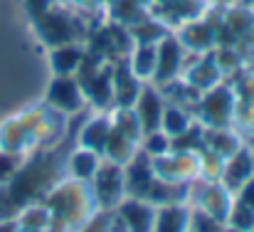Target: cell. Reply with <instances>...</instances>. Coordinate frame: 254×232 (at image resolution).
<instances>
[{
  "instance_id": "6da1fadb",
  "label": "cell",
  "mask_w": 254,
  "mask_h": 232,
  "mask_svg": "<svg viewBox=\"0 0 254 232\" xmlns=\"http://www.w3.org/2000/svg\"><path fill=\"white\" fill-rule=\"evenodd\" d=\"M62 173H64V165L60 163L57 154L32 151V154L25 155L15 178L5 185V193L15 208H22L27 203L42 200L45 193L62 178Z\"/></svg>"
},
{
  "instance_id": "7a4b0ae2",
  "label": "cell",
  "mask_w": 254,
  "mask_h": 232,
  "mask_svg": "<svg viewBox=\"0 0 254 232\" xmlns=\"http://www.w3.org/2000/svg\"><path fill=\"white\" fill-rule=\"evenodd\" d=\"M52 213V232H77L96 210L89 183L74 178H60L42 198Z\"/></svg>"
},
{
  "instance_id": "3957f363",
  "label": "cell",
  "mask_w": 254,
  "mask_h": 232,
  "mask_svg": "<svg viewBox=\"0 0 254 232\" xmlns=\"http://www.w3.org/2000/svg\"><path fill=\"white\" fill-rule=\"evenodd\" d=\"M30 22H32L37 40L47 50L60 47V45H69V42H86V35L91 30L79 20L74 7L62 5V2H55L50 10H45L42 15H37Z\"/></svg>"
},
{
  "instance_id": "277c9868",
  "label": "cell",
  "mask_w": 254,
  "mask_h": 232,
  "mask_svg": "<svg viewBox=\"0 0 254 232\" xmlns=\"http://www.w3.org/2000/svg\"><path fill=\"white\" fill-rule=\"evenodd\" d=\"M235 104H237V94H235L232 84H227L222 79L220 84H215L212 89H207L197 96L195 119L202 126H232Z\"/></svg>"
},
{
  "instance_id": "5b68a950",
  "label": "cell",
  "mask_w": 254,
  "mask_h": 232,
  "mask_svg": "<svg viewBox=\"0 0 254 232\" xmlns=\"http://www.w3.org/2000/svg\"><path fill=\"white\" fill-rule=\"evenodd\" d=\"M84 45L89 50H94L96 55H101L109 65H114V62L128 60V55H131L136 42H133V37H131L126 25H119V22L109 20V22L94 25L89 30Z\"/></svg>"
},
{
  "instance_id": "8992f818",
  "label": "cell",
  "mask_w": 254,
  "mask_h": 232,
  "mask_svg": "<svg viewBox=\"0 0 254 232\" xmlns=\"http://www.w3.org/2000/svg\"><path fill=\"white\" fill-rule=\"evenodd\" d=\"M94 203L99 210H114L124 198H126V183H124V165L111 163V160H101L99 170L94 173V178L89 180Z\"/></svg>"
},
{
  "instance_id": "52a82bcc",
  "label": "cell",
  "mask_w": 254,
  "mask_h": 232,
  "mask_svg": "<svg viewBox=\"0 0 254 232\" xmlns=\"http://www.w3.org/2000/svg\"><path fill=\"white\" fill-rule=\"evenodd\" d=\"M45 104L55 114H60V116L79 114L86 106V99H84V91H82L79 79L52 75L50 84H47V91H45Z\"/></svg>"
},
{
  "instance_id": "ba28073f",
  "label": "cell",
  "mask_w": 254,
  "mask_h": 232,
  "mask_svg": "<svg viewBox=\"0 0 254 232\" xmlns=\"http://www.w3.org/2000/svg\"><path fill=\"white\" fill-rule=\"evenodd\" d=\"M151 160H153V173L161 180L192 183L200 178V154L195 151H170Z\"/></svg>"
},
{
  "instance_id": "9c48e42d",
  "label": "cell",
  "mask_w": 254,
  "mask_h": 232,
  "mask_svg": "<svg viewBox=\"0 0 254 232\" xmlns=\"http://www.w3.org/2000/svg\"><path fill=\"white\" fill-rule=\"evenodd\" d=\"M235 203V195L220 183V180H202L197 185L190 183V193H188V205H197L205 213L215 215L217 220H227L230 208Z\"/></svg>"
},
{
  "instance_id": "30bf717a",
  "label": "cell",
  "mask_w": 254,
  "mask_h": 232,
  "mask_svg": "<svg viewBox=\"0 0 254 232\" xmlns=\"http://www.w3.org/2000/svg\"><path fill=\"white\" fill-rule=\"evenodd\" d=\"M185 55L188 50L183 47V42L178 40L175 32H168L158 45H156V75L153 81L156 86H163L173 79H178L185 70Z\"/></svg>"
},
{
  "instance_id": "8fae6325",
  "label": "cell",
  "mask_w": 254,
  "mask_h": 232,
  "mask_svg": "<svg viewBox=\"0 0 254 232\" xmlns=\"http://www.w3.org/2000/svg\"><path fill=\"white\" fill-rule=\"evenodd\" d=\"M180 79L185 84H190L197 94H202V91L212 89L215 84H220L225 77H222V72H220L212 52H205V55L188 52L185 55V70H183Z\"/></svg>"
},
{
  "instance_id": "7c38bea8",
  "label": "cell",
  "mask_w": 254,
  "mask_h": 232,
  "mask_svg": "<svg viewBox=\"0 0 254 232\" xmlns=\"http://www.w3.org/2000/svg\"><path fill=\"white\" fill-rule=\"evenodd\" d=\"M114 213L124 223L126 232H153V220H156V205H151L146 198H133L126 195Z\"/></svg>"
},
{
  "instance_id": "4fadbf2b",
  "label": "cell",
  "mask_w": 254,
  "mask_h": 232,
  "mask_svg": "<svg viewBox=\"0 0 254 232\" xmlns=\"http://www.w3.org/2000/svg\"><path fill=\"white\" fill-rule=\"evenodd\" d=\"M163 109H166L163 91L156 84L146 81L143 89H141V94H138V99H136V104H133V111H136V116H138V121L143 126V134H151V131L161 129Z\"/></svg>"
},
{
  "instance_id": "5bb4252c",
  "label": "cell",
  "mask_w": 254,
  "mask_h": 232,
  "mask_svg": "<svg viewBox=\"0 0 254 232\" xmlns=\"http://www.w3.org/2000/svg\"><path fill=\"white\" fill-rule=\"evenodd\" d=\"M178 40L183 42V47L188 52H195V55H205V52H212L217 47V40H215V30L202 20V17H190L185 20L178 30H175Z\"/></svg>"
},
{
  "instance_id": "9a60e30c",
  "label": "cell",
  "mask_w": 254,
  "mask_h": 232,
  "mask_svg": "<svg viewBox=\"0 0 254 232\" xmlns=\"http://www.w3.org/2000/svg\"><path fill=\"white\" fill-rule=\"evenodd\" d=\"M146 81L133 75L128 62H114L111 65V89H114V106H133ZM111 106V109H114Z\"/></svg>"
},
{
  "instance_id": "2e32d148",
  "label": "cell",
  "mask_w": 254,
  "mask_h": 232,
  "mask_svg": "<svg viewBox=\"0 0 254 232\" xmlns=\"http://www.w3.org/2000/svg\"><path fill=\"white\" fill-rule=\"evenodd\" d=\"M156 180L153 173V160L138 149V154L133 155L126 165H124V183H126V195L133 198H146L151 183Z\"/></svg>"
},
{
  "instance_id": "e0dca14e",
  "label": "cell",
  "mask_w": 254,
  "mask_h": 232,
  "mask_svg": "<svg viewBox=\"0 0 254 232\" xmlns=\"http://www.w3.org/2000/svg\"><path fill=\"white\" fill-rule=\"evenodd\" d=\"M254 175V158L252 151L247 146H242L237 154H232L230 158H225V165H222V175H220V183L232 193L237 195L240 188Z\"/></svg>"
},
{
  "instance_id": "ac0fdd59",
  "label": "cell",
  "mask_w": 254,
  "mask_h": 232,
  "mask_svg": "<svg viewBox=\"0 0 254 232\" xmlns=\"http://www.w3.org/2000/svg\"><path fill=\"white\" fill-rule=\"evenodd\" d=\"M0 149L22 155L32 154L37 149V144H35L30 129L25 126V121L20 119V114H12L0 124Z\"/></svg>"
},
{
  "instance_id": "d6986e66",
  "label": "cell",
  "mask_w": 254,
  "mask_h": 232,
  "mask_svg": "<svg viewBox=\"0 0 254 232\" xmlns=\"http://www.w3.org/2000/svg\"><path fill=\"white\" fill-rule=\"evenodd\" d=\"M86 55V45L84 42H69V45H60L50 50V70L52 75L60 77H74L84 62Z\"/></svg>"
},
{
  "instance_id": "ffe728a7",
  "label": "cell",
  "mask_w": 254,
  "mask_h": 232,
  "mask_svg": "<svg viewBox=\"0 0 254 232\" xmlns=\"http://www.w3.org/2000/svg\"><path fill=\"white\" fill-rule=\"evenodd\" d=\"M202 144L222 158H230L245 146L235 126H202Z\"/></svg>"
},
{
  "instance_id": "44dd1931",
  "label": "cell",
  "mask_w": 254,
  "mask_h": 232,
  "mask_svg": "<svg viewBox=\"0 0 254 232\" xmlns=\"http://www.w3.org/2000/svg\"><path fill=\"white\" fill-rule=\"evenodd\" d=\"M190 230V205L168 203L156 208L153 232H188Z\"/></svg>"
},
{
  "instance_id": "7402d4cb",
  "label": "cell",
  "mask_w": 254,
  "mask_h": 232,
  "mask_svg": "<svg viewBox=\"0 0 254 232\" xmlns=\"http://www.w3.org/2000/svg\"><path fill=\"white\" fill-rule=\"evenodd\" d=\"M222 25L232 32V37H235L240 45H247L250 37H252V32H254V7L240 5V2L225 7Z\"/></svg>"
},
{
  "instance_id": "603a6c76",
  "label": "cell",
  "mask_w": 254,
  "mask_h": 232,
  "mask_svg": "<svg viewBox=\"0 0 254 232\" xmlns=\"http://www.w3.org/2000/svg\"><path fill=\"white\" fill-rule=\"evenodd\" d=\"M109 134H111V119H109V111H101V114L91 116L82 126V131H79V146L94 151V154H104V146H106Z\"/></svg>"
},
{
  "instance_id": "cb8c5ba5",
  "label": "cell",
  "mask_w": 254,
  "mask_h": 232,
  "mask_svg": "<svg viewBox=\"0 0 254 232\" xmlns=\"http://www.w3.org/2000/svg\"><path fill=\"white\" fill-rule=\"evenodd\" d=\"M101 154H94V151H89V149H77V151H72V154L67 155V163H64V173L69 175V178H74V180H82V183H89L91 178H94V173L99 170V165H101Z\"/></svg>"
},
{
  "instance_id": "d4e9b609",
  "label": "cell",
  "mask_w": 254,
  "mask_h": 232,
  "mask_svg": "<svg viewBox=\"0 0 254 232\" xmlns=\"http://www.w3.org/2000/svg\"><path fill=\"white\" fill-rule=\"evenodd\" d=\"M188 193H190V183H170L156 178L146 193V200L156 208L168 203H188Z\"/></svg>"
},
{
  "instance_id": "484cf974",
  "label": "cell",
  "mask_w": 254,
  "mask_h": 232,
  "mask_svg": "<svg viewBox=\"0 0 254 232\" xmlns=\"http://www.w3.org/2000/svg\"><path fill=\"white\" fill-rule=\"evenodd\" d=\"M138 149H141L138 141L124 136L121 131H116V129L111 126V134H109V139H106V146H104L101 158H106V160H111V163H119V165H126L133 155L138 154Z\"/></svg>"
},
{
  "instance_id": "4316f807",
  "label": "cell",
  "mask_w": 254,
  "mask_h": 232,
  "mask_svg": "<svg viewBox=\"0 0 254 232\" xmlns=\"http://www.w3.org/2000/svg\"><path fill=\"white\" fill-rule=\"evenodd\" d=\"M15 220L22 230H50L52 232V213L42 200L27 203L22 208H17Z\"/></svg>"
},
{
  "instance_id": "83f0119b",
  "label": "cell",
  "mask_w": 254,
  "mask_h": 232,
  "mask_svg": "<svg viewBox=\"0 0 254 232\" xmlns=\"http://www.w3.org/2000/svg\"><path fill=\"white\" fill-rule=\"evenodd\" d=\"M128 32H131V37H133L136 45H158L170 30L158 20V17H153V15L148 12V15L141 17L138 22L128 25Z\"/></svg>"
},
{
  "instance_id": "f1b7e54d",
  "label": "cell",
  "mask_w": 254,
  "mask_h": 232,
  "mask_svg": "<svg viewBox=\"0 0 254 232\" xmlns=\"http://www.w3.org/2000/svg\"><path fill=\"white\" fill-rule=\"evenodd\" d=\"M126 62L141 81H153V75H156V45H133Z\"/></svg>"
},
{
  "instance_id": "f546056e",
  "label": "cell",
  "mask_w": 254,
  "mask_h": 232,
  "mask_svg": "<svg viewBox=\"0 0 254 232\" xmlns=\"http://www.w3.org/2000/svg\"><path fill=\"white\" fill-rule=\"evenodd\" d=\"M192 114L188 106H180V104H173V101H166V109H163V119H161V129L168 134L170 139L185 134L190 126H192Z\"/></svg>"
},
{
  "instance_id": "4dcf8cb0",
  "label": "cell",
  "mask_w": 254,
  "mask_h": 232,
  "mask_svg": "<svg viewBox=\"0 0 254 232\" xmlns=\"http://www.w3.org/2000/svg\"><path fill=\"white\" fill-rule=\"evenodd\" d=\"M109 119H111V126L116 131H121L124 136H128V139H133V141L141 144L143 126H141L133 106H114V109H109Z\"/></svg>"
},
{
  "instance_id": "1f68e13d",
  "label": "cell",
  "mask_w": 254,
  "mask_h": 232,
  "mask_svg": "<svg viewBox=\"0 0 254 232\" xmlns=\"http://www.w3.org/2000/svg\"><path fill=\"white\" fill-rule=\"evenodd\" d=\"M106 12H109V20L128 27V25L138 22L141 17H146L148 15V7L138 5L136 0H109L106 2Z\"/></svg>"
},
{
  "instance_id": "d6a6232c",
  "label": "cell",
  "mask_w": 254,
  "mask_h": 232,
  "mask_svg": "<svg viewBox=\"0 0 254 232\" xmlns=\"http://www.w3.org/2000/svg\"><path fill=\"white\" fill-rule=\"evenodd\" d=\"M212 57H215V62H217V67H220L225 79L237 75L245 67V57L240 52V45H217L212 50Z\"/></svg>"
},
{
  "instance_id": "836d02e7",
  "label": "cell",
  "mask_w": 254,
  "mask_h": 232,
  "mask_svg": "<svg viewBox=\"0 0 254 232\" xmlns=\"http://www.w3.org/2000/svg\"><path fill=\"white\" fill-rule=\"evenodd\" d=\"M225 225L232 228V230H240V232H252L254 210L250 205H245V203H240V200L235 198V203H232V208H230V215H227Z\"/></svg>"
},
{
  "instance_id": "e575fe53",
  "label": "cell",
  "mask_w": 254,
  "mask_h": 232,
  "mask_svg": "<svg viewBox=\"0 0 254 232\" xmlns=\"http://www.w3.org/2000/svg\"><path fill=\"white\" fill-rule=\"evenodd\" d=\"M141 151L148 158H158V155L170 154V136L163 129H156L151 134H143L141 139Z\"/></svg>"
},
{
  "instance_id": "d590c367",
  "label": "cell",
  "mask_w": 254,
  "mask_h": 232,
  "mask_svg": "<svg viewBox=\"0 0 254 232\" xmlns=\"http://www.w3.org/2000/svg\"><path fill=\"white\" fill-rule=\"evenodd\" d=\"M225 223L217 220L215 215L205 213L197 205H190V232H222Z\"/></svg>"
},
{
  "instance_id": "8d00e7d4",
  "label": "cell",
  "mask_w": 254,
  "mask_h": 232,
  "mask_svg": "<svg viewBox=\"0 0 254 232\" xmlns=\"http://www.w3.org/2000/svg\"><path fill=\"white\" fill-rule=\"evenodd\" d=\"M232 126L245 129V131H254V94L252 96H237Z\"/></svg>"
},
{
  "instance_id": "74e56055",
  "label": "cell",
  "mask_w": 254,
  "mask_h": 232,
  "mask_svg": "<svg viewBox=\"0 0 254 232\" xmlns=\"http://www.w3.org/2000/svg\"><path fill=\"white\" fill-rule=\"evenodd\" d=\"M222 165H225V158L217 155L210 149H202L200 151V178L202 180H220L222 175Z\"/></svg>"
},
{
  "instance_id": "f35d334b",
  "label": "cell",
  "mask_w": 254,
  "mask_h": 232,
  "mask_svg": "<svg viewBox=\"0 0 254 232\" xmlns=\"http://www.w3.org/2000/svg\"><path fill=\"white\" fill-rule=\"evenodd\" d=\"M22 160H25L22 154H10V151L0 149V188H5L15 178V173L20 170Z\"/></svg>"
},
{
  "instance_id": "ab89813d",
  "label": "cell",
  "mask_w": 254,
  "mask_h": 232,
  "mask_svg": "<svg viewBox=\"0 0 254 232\" xmlns=\"http://www.w3.org/2000/svg\"><path fill=\"white\" fill-rule=\"evenodd\" d=\"M111 218H114V210H99L96 208L77 232H111Z\"/></svg>"
},
{
  "instance_id": "60d3db41",
  "label": "cell",
  "mask_w": 254,
  "mask_h": 232,
  "mask_svg": "<svg viewBox=\"0 0 254 232\" xmlns=\"http://www.w3.org/2000/svg\"><path fill=\"white\" fill-rule=\"evenodd\" d=\"M55 2H57V0H22L25 12H27V17H30V20H35L37 15H42L45 10H50Z\"/></svg>"
},
{
  "instance_id": "b9f144b4",
  "label": "cell",
  "mask_w": 254,
  "mask_h": 232,
  "mask_svg": "<svg viewBox=\"0 0 254 232\" xmlns=\"http://www.w3.org/2000/svg\"><path fill=\"white\" fill-rule=\"evenodd\" d=\"M235 198H237L240 203L250 205V208L254 210V175L250 178V180H247V183H245V185H242V188H240V193H237Z\"/></svg>"
},
{
  "instance_id": "7bdbcfd3",
  "label": "cell",
  "mask_w": 254,
  "mask_h": 232,
  "mask_svg": "<svg viewBox=\"0 0 254 232\" xmlns=\"http://www.w3.org/2000/svg\"><path fill=\"white\" fill-rule=\"evenodd\" d=\"M15 213H17V208L10 203L5 188H0V220H2V218H10V215H15Z\"/></svg>"
},
{
  "instance_id": "ee69618b",
  "label": "cell",
  "mask_w": 254,
  "mask_h": 232,
  "mask_svg": "<svg viewBox=\"0 0 254 232\" xmlns=\"http://www.w3.org/2000/svg\"><path fill=\"white\" fill-rule=\"evenodd\" d=\"M17 230H20V225H17L15 215H10V218H2V220H0V232H17Z\"/></svg>"
},
{
  "instance_id": "f6af8a7d",
  "label": "cell",
  "mask_w": 254,
  "mask_h": 232,
  "mask_svg": "<svg viewBox=\"0 0 254 232\" xmlns=\"http://www.w3.org/2000/svg\"><path fill=\"white\" fill-rule=\"evenodd\" d=\"M207 5H217V7H230V5H235L237 0H205Z\"/></svg>"
},
{
  "instance_id": "bcb514c9",
  "label": "cell",
  "mask_w": 254,
  "mask_h": 232,
  "mask_svg": "<svg viewBox=\"0 0 254 232\" xmlns=\"http://www.w3.org/2000/svg\"><path fill=\"white\" fill-rule=\"evenodd\" d=\"M17 232H50V230H22V228H20Z\"/></svg>"
},
{
  "instance_id": "7dc6e473",
  "label": "cell",
  "mask_w": 254,
  "mask_h": 232,
  "mask_svg": "<svg viewBox=\"0 0 254 232\" xmlns=\"http://www.w3.org/2000/svg\"><path fill=\"white\" fill-rule=\"evenodd\" d=\"M222 232H240V230H232V228H227V225H225V230Z\"/></svg>"
},
{
  "instance_id": "c3c4849f",
  "label": "cell",
  "mask_w": 254,
  "mask_h": 232,
  "mask_svg": "<svg viewBox=\"0 0 254 232\" xmlns=\"http://www.w3.org/2000/svg\"><path fill=\"white\" fill-rule=\"evenodd\" d=\"M252 158H254V151H252Z\"/></svg>"
},
{
  "instance_id": "681fc988",
  "label": "cell",
  "mask_w": 254,
  "mask_h": 232,
  "mask_svg": "<svg viewBox=\"0 0 254 232\" xmlns=\"http://www.w3.org/2000/svg\"><path fill=\"white\" fill-rule=\"evenodd\" d=\"M252 232H254V228H252Z\"/></svg>"
},
{
  "instance_id": "f907efd6",
  "label": "cell",
  "mask_w": 254,
  "mask_h": 232,
  "mask_svg": "<svg viewBox=\"0 0 254 232\" xmlns=\"http://www.w3.org/2000/svg\"><path fill=\"white\" fill-rule=\"evenodd\" d=\"M188 232H190V230H188Z\"/></svg>"
}]
</instances>
